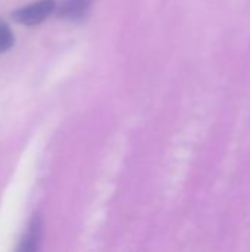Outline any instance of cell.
Segmentation results:
<instances>
[{"instance_id":"2","label":"cell","mask_w":250,"mask_h":252,"mask_svg":"<svg viewBox=\"0 0 250 252\" xmlns=\"http://www.w3.org/2000/svg\"><path fill=\"white\" fill-rule=\"evenodd\" d=\"M43 226H41V219L40 216H34L28 224V229L21 241V245L18 251L21 252H34L40 248L41 242V235H43Z\"/></svg>"},{"instance_id":"4","label":"cell","mask_w":250,"mask_h":252,"mask_svg":"<svg viewBox=\"0 0 250 252\" xmlns=\"http://www.w3.org/2000/svg\"><path fill=\"white\" fill-rule=\"evenodd\" d=\"M15 43V35L10 30V27L0 19V53L7 52Z\"/></svg>"},{"instance_id":"1","label":"cell","mask_w":250,"mask_h":252,"mask_svg":"<svg viewBox=\"0 0 250 252\" xmlns=\"http://www.w3.org/2000/svg\"><path fill=\"white\" fill-rule=\"evenodd\" d=\"M56 9L55 0H38L12 12L13 21L22 25H37L47 19Z\"/></svg>"},{"instance_id":"3","label":"cell","mask_w":250,"mask_h":252,"mask_svg":"<svg viewBox=\"0 0 250 252\" xmlns=\"http://www.w3.org/2000/svg\"><path fill=\"white\" fill-rule=\"evenodd\" d=\"M88 6H90V0H65L60 9V15L69 19L83 18L87 13Z\"/></svg>"}]
</instances>
